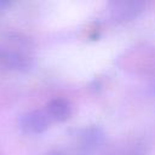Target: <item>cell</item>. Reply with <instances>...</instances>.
<instances>
[{"mask_svg": "<svg viewBox=\"0 0 155 155\" xmlns=\"http://www.w3.org/2000/svg\"><path fill=\"white\" fill-rule=\"evenodd\" d=\"M34 64L30 42L17 34L0 35V67L12 71H27Z\"/></svg>", "mask_w": 155, "mask_h": 155, "instance_id": "6da1fadb", "label": "cell"}, {"mask_svg": "<svg viewBox=\"0 0 155 155\" xmlns=\"http://www.w3.org/2000/svg\"><path fill=\"white\" fill-rule=\"evenodd\" d=\"M51 121L46 110H31L21 116L19 127L24 133L39 134L47 130Z\"/></svg>", "mask_w": 155, "mask_h": 155, "instance_id": "7a4b0ae2", "label": "cell"}, {"mask_svg": "<svg viewBox=\"0 0 155 155\" xmlns=\"http://www.w3.org/2000/svg\"><path fill=\"white\" fill-rule=\"evenodd\" d=\"M144 7L142 1H114L110 7V13L114 21H130L137 17Z\"/></svg>", "mask_w": 155, "mask_h": 155, "instance_id": "3957f363", "label": "cell"}, {"mask_svg": "<svg viewBox=\"0 0 155 155\" xmlns=\"http://www.w3.org/2000/svg\"><path fill=\"white\" fill-rule=\"evenodd\" d=\"M45 110L51 120L65 121L73 114V105L65 98H54L47 103Z\"/></svg>", "mask_w": 155, "mask_h": 155, "instance_id": "277c9868", "label": "cell"}, {"mask_svg": "<svg viewBox=\"0 0 155 155\" xmlns=\"http://www.w3.org/2000/svg\"><path fill=\"white\" fill-rule=\"evenodd\" d=\"M81 139V145L86 149H91V148H96L103 139V134L101 133V131L98 128H86L84 131V133L80 136Z\"/></svg>", "mask_w": 155, "mask_h": 155, "instance_id": "5b68a950", "label": "cell"}, {"mask_svg": "<svg viewBox=\"0 0 155 155\" xmlns=\"http://www.w3.org/2000/svg\"><path fill=\"white\" fill-rule=\"evenodd\" d=\"M10 5H11V2L5 1V0H0V15H1L2 12H5V11L10 7Z\"/></svg>", "mask_w": 155, "mask_h": 155, "instance_id": "8992f818", "label": "cell"}, {"mask_svg": "<svg viewBox=\"0 0 155 155\" xmlns=\"http://www.w3.org/2000/svg\"><path fill=\"white\" fill-rule=\"evenodd\" d=\"M47 155H65V154H63V153H61V151H51V153H48Z\"/></svg>", "mask_w": 155, "mask_h": 155, "instance_id": "52a82bcc", "label": "cell"}]
</instances>
